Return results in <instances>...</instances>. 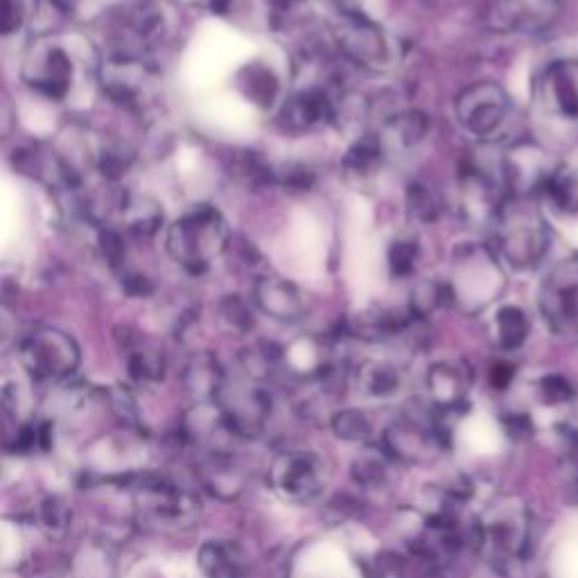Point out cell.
Listing matches in <instances>:
<instances>
[{"label": "cell", "instance_id": "6da1fadb", "mask_svg": "<svg viewBox=\"0 0 578 578\" xmlns=\"http://www.w3.org/2000/svg\"><path fill=\"white\" fill-rule=\"evenodd\" d=\"M534 518L518 497H499L472 529V540L481 556L499 571H509L529 551Z\"/></svg>", "mask_w": 578, "mask_h": 578}, {"label": "cell", "instance_id": "7a4b0ae2", "mask_svg": "<svg viewBox=\"0 0 578 578\" xmlns=\"http://www.w3.org/2000/svg\"><path fill=\"white\" fill-rule=\"evenodd\" d=\"M168 253L188 273L201 276L229 247V225L212 206H197L168 231Z\"/></svg>", "mask_w": 578, "mask_h": 578}, {"label": "cell", "instance_id": "3957f363", "mask_svg": "<svg viewBox=\"0 0 578 578\" xmlns=\"http://www.w3.org/2000/svg\"><path fill=\"white\" fill-rule=\"evenodd\" d=\"M446 437L441 411L434 413L425 407H411L385 427L382 446L396 464L422 466L444 452Z\"/></svg>", "mask_w": 578, "mask_h": 578}, {"label": "cell", "instance_id": "277c9868", "mask_svg": "<svg viewBox=\"0 0 578 578\" xmlns=\"http://www.w3.org/2000/svg\"><path fill=\"white\" fill-rule=\"evenodd\" d=\"M133 504L140 520L163 529L188 527L201 511L199 495L166 475L142 477L133 486Z\"/></svg>", "mask_w": 578, "mask_h": 578}, {"label": "cell", "instance_id": "5b68a950", "mask_svg": "<svg viewBox=\"0 0 578 578\" xmlns=\"http://www.w3.org/2000/svg\"><path fill=\"white\" fill-rule=\"evenodd\" d=\"M446 285L450 301H457L466 312L484 310L504 289V271L497 253L484 245L459 247L452 280Z\"/></svg>", "mask_w": 578, "mask_h": 578}, {"label": "cell", "instance_id": "8992f818", "mask_svg": "<svg viewBox=\"0 0 578 578\" xmlns=\"http://www.w3.org/2000/svg\"><path fill=\"white\" fill-rule=\"evenodd\" d=\"M330 481V466L319 450L297 448L278 455L269 468L271 490L289 504L317 501Z\"/></svg>", "mask_w": 578, "mask_h": 578}, {"label": "cell", "instance_id": "52a82bcc", "mask_svg": "<svg viewBox=\"0 0 578 578\" xmlns=\"http://www.w3.org/2000/svg\"><path fill=\"white\" fill-rule=\"evenodd\" d=\"M335 48L355 66L387 70L393 63V43L387 32L355 10H341L332 23Z\"/></svg>", "mask_w": 578, "mask_h": 578}, {"label": "cell", "instance_id": "ba28073f", "mask_svg": "<svg viewBox=\"0 0 578 578\" xmlns=\"http://www.w3.org/2000/svg\"><path fill=\"white\" fill-rule=\"evenodd\" d=\"M497 258L516 269H531L549 251V229L536 212L501 208L497 217Z\"/></svg>", "mask_w": 578, "mask_h": 578}, {"label": "cell", "instance_id": "9c48e42d", "mask_svg": "<svg viewBox=\"0 0 578 578\" xmlns=\"http://www.w3.org/2000/svg\"><path fill=\"white\" fill-rule=\"evenodd\" d=\"M21 365L39 382L68 380L80 367V348L57 328H39L21 341Z\"/></svg>", "mask_w": 578, "mask_h": 578}, {"label": "cell", "instance_id": "30bf717a", "mask_svg": "<svg viewBox=\"0 0 578 578\" xmlns=\"http://www.w3.org/2000/svg\"><path fill=\"white\" fill-rule=\"evenodd\" d=\"M459 124L479 140L495 138L511 116V100L497 82H475L457 98Z\"/></svg>", "mask_w": 578, "mask_h": 578}, {"label": "cell", "instance_id": "8fae6325", "mask_svg": "<svg viewBox=\"0 0 578 578\" xmlns=\"http://www.w3.org/2000/svg\"><path fill=\"white\" fill-rule=\"evenodd\" d=\"M534 98L547 120L578 127V59L551 61L536 80Z\"/></svg>", "mask_w": 578, "mask_h": 578}, {"label": "cell", "instance_id": "7c38bea8", "mask_svg": "<svg viewBox=\"0 0 578 578\" xmlns=\"http://www.w3.org/2000/svg\"><path fill=\"white\" fill-rule=\"evenodd\" d=\"M540 312L560 337L578 335V260L560 262L540 287Z\"/></svg>", "mask_w": 578, "mask_h": 578}, {"label": "cell", "instance_id": "4fadbf2b", "mask_svg": "<svg viewBox=\"0 0 578 578\" xmlns=\"http://www.w3.org/2000/svg\"><path fill=\"white\" fill-rule=\"evenodd\" d=\"M558 168L534 140H520L501 159V188L518 199L542 192Z\"/></svg>", "mask_w": 578, "mask_h": 578}, {"label": "cell", "instance_id": "5bb4252c", "mask_svg": "<svg viewBox=\"0 0 578 578\" xmlns=\"http://www.w3.org/2000/svg\"><path fill=\"white\" fill-rule=\"evenodd\" d=\"M560 0H490L484 21L495 32H536L554 23Z\"/></svg>", "mask_w": 578, "mask_h": 578}, {"label": "cell", "instance_id": "9a60e30c", "mask_svg": "<svg viewBox=\"0 0 578 578\" xmlns=\"http://www.w3.org/2000/svg\"><path fill=\"white\" fill-rule=\"evenodd\" d=\"M150 70L140 61V57H127V54H111L100 72V84L107 93V98L124 107L129 111H136L142 107L144 89H148Z\"/></svg>", "mask_w": 578, "mask_h": 578}, {"label": "cell", "instance_id": "2e32d148", "mask_svg": "<svg viewBox=\"0 0 578 578\" xmlns=\"http://www.w3.org/2000/svg\"><path fill=\"white\" fill-rule=\"evenodd\" d=\"M332 118V93L319 87H301L278 111V127L289 136L310 133Z\"/></svg>", "mask_w": 578, "mask_h": 578}, {"label": "cell", "instance_id": "e0dca14e", "mask_svg": "<svg viewBox=\"0 0 578 578\" xmlns=\"http://www.w3.org/2000/svg\"><path fill=\"white\" fill-rule=\"evenodd\" d=\"M470 385H472L470 367L461 359L434 361L425 376L427 396L434 409L441 413L457 411L466 402Z\"/></svg>", "mask_w": 578, "mask_h": 578}, {"label": "cell", "instance_id": "ac0fdd59", "mask_svg": "<svg viewBox=\"0 0 578 578\" xmlns=\"http://www.w3.org/2000/svg\"><path fill=\"white\" fill-rule=\"evenodd\" d=\"M459 195H461V212L472 222H497L504 208V190L501 183L495 181L481 168H464L459 175Z\"/></svg>", "mask_w": 578, "mask_h": 578}, {"label": "cell", "instance_id": "d6986e66", "mask_svg": "<svg viewBox=\"0 0 578 578\" xmlns=\"http://www.w3.org/2000/svg\"><path fill=\"white\" fill-rule=\"evenodd\" d=\"M253 297H256V306L267 317L282 321V323L299 321L308 310L303 289L297 282L287 280V278H278V276L260 278L256 282Z\"/></svg>", "mask_w": 578, "mask_h": 578}, {"label": "cell", "instance_id": "ffe728a7", "mask_svg": "<svg viewBox=\"0 0 578 578\" xmlns=\"http://www.w3.org/2000/svg\"><path fill=\"white\" fill-rule=\"evenodd\" d=\"M201 484L217 499H236L247 486L245 466L238 461L236 452H203L199 461Z\"/></svg>", "mask_w": 578, "mask_h": 578}, {"label": "cell", "instance_id": "44dd1931", "mask_svg": "<svg viewBox=\"0 0 578 578\" xmlns=\"http://www.w3.org/2000/svg\"><path fill=\"white\" fill-rule=\"evenodd\" d=\"M181 382L195 402H217L227 385V371L212 352L199 350L186 361Z\"/></svg>", "mask_w": 578, "mask_h": 578}, {"label": "cell", "instance_id": "7402d4cb", "mask_svg": "<svg viewBox=\"0 0 578 578\" xmlns=\"http://www.w3.org/2000/svg\"><path fill=\"white\" fill-rule=\"evenodd\" d=\"M352 385L361 398L373 402H387L400 396L405 387V376L400 367L389 359H367L355 369Z\"/></svg>", "mask_w": 578, "mask_h": 578}, {"label": "cell", "instance_id": "603a6c76", "mask_svg": "<svg viewBox=\"0 0 578 578\" xmlns=\"http://www.w3.org/2000/svg\"><path fill=\"white\" fill-rule=\"evenodd\" d=\"M197 567L203 578H249V556L233 540H206L197 551Z\"/></svg>", "mask_w": 578, "mask_h": 578}, {"label": "cell", "instance_id": "cb8c5ba5", "mask_svg": "<svg viewBox=\"0 0 578 578\" xmlns=\"http://www.w3.org/2000/svg\"><path fill=\"white\" fill-rule=\"evenodd\" d=\"M122 227L136 238H152L163 227V208L152 199L133 192H120L116 197Z\"/></svg>", "mask_w": 578, "mask_h": 578}, {"label": "cell", "instance_id": "d4e9b609", "mask_svg": "<svg viewBox=\"0 0 578 578\" xmlns=\"http://www.w3.org/2000/svg\"><path fill=\"white\" fill-rule=\"evenodd\" d=\"M72 76L76 68L63 48H50L43 52L37 76L30 80V84L50 100H63L70 93Z\"/></svg>", "mask_w": 578, "mask_h": 578}, {"label": "cell", "instance_id": "484cf974", "mask_svg": "<svg viewBox=\"0 0 578 578\" xmlns=\"http://www.w3.org/2000/svg\"><path fill=\"white\" fill-rule=\"evenodd\" d=\"M396 466L385 448H365L352 459L350 477L359 488L378 492L393 486Z\"/></svg>", "mask_w": 578, "mask_h": 578}, {"label": "cell", "instance_id": "4316f807", "mask_svg": "<svg viewBox=\"0 0 578 578\" xmlns=\"http://www.w3.org/2000/svg\"><path fill=\"white\" fill-rule=\"evenodd\" d=\"M429 133V116L418 109H405L393 113L385 124V136H380L382 148L396 150H413Z\"/></svg>", "mask_w": 578, "mask_h": 578}, {"label": "cell", "instance_id": "83f0119b", "mask_svg": "<svg viewBox=\"0 0 578 578\" xmlns=\"http://www.w3.org/2000/svg\"><path fill=\"white\" fill-rule=\"evenodd\" d=\"M385 157H387V152L380 142V136L361 133L359 138H355L350 142V148H348L341 166L350 179L369 181L380 172Z\"/></svg>", "mask_w": 578, "mask_h": 578}, {"label": "cell", "instance_id": "f1b7e54d", "mask_svg": "<svg viewBox=\"0 0 578 578\" xmlns=\"http://www.w3.org/2000/svg\"><path fill=\"white\" fill-rule=\"evenodd\" d=\"M369 118H371V102L367 96H361L357 91L332 93L330 124H335L339 131L348 133L355 140L365 133Z\"/></svg>", "mask_w": 578, "mask_h": 578}, {"label": "cell", "instance_id": "f546056e", "mask_svg": "<svg viewBox=\"0 0 578 578\" xmlns=\"http://www.w3.org/2000/svg\"><path fill=\"white\" fill-rule=\"evenodd\" d=\"M490 335L501 350H518L531 335L529 315L520 306H499L490 319Z\"/></svg>", "mask_w": 578, "mask_h": 578}, {"label": "cell", "instance_id": "4dcf8cb0", "mask_svg": "<svg viewBox=\"0 0 578 578\" xmlns=\"http://www.w3.org/2000/svg\"><path fill=\"white\" fill-rule=\"evenodd\" d=\"M242 369L249 380L262 385L285 367V348L276 341L262 339L242 350Z\"/></svg>", "mask_w": 578, "mask_h": 578}, {"label": "cell", "instance_id": "1f68e13d", "mask_svg": "<svg viewBox=\"0 0 578 578\" xmlns=\"http://www.w3.org/2000/svg\"><path fill=\"white\" fill-rule=\"evenodd\" d=\"M540 195L545 197L549 210L562 220H576L578 217V172L556 170Z\"/></svg>", "mask_w": 578, "mask_h": 578}, {"label": "cell", "instance_id": "d6a6232c", "mask_svg": "<svg viewBox=\"0 0 578 578\" xmlns=\"http://www.w3.org/2000/svg\"><path fill=\"white\" fill-rule=\"evenodd\" d=\"M129 357H127V371L131 380L142 385L161 382L166 376V357L161 350L150 346H138V339L127 343Z\"/></svg>", "mask_w": 578, "mask_h": 578}, {"label": "cell", "instance_id": "836d02e7", "mask_svg": "<svg viewBox=\"0 0 578 578\" xmlns=\"http://www.w3.org/2000/svg\"><path fill=\"white\" fill-rule=\"evenodd\" d=\"M407 215L418 225H434L444 212V201L439 192L422 181H413L405 190Z\"/></svg>", "mask_w": 578, "mask_h": 578}, {"label": "cell", "instance_id": "e575fe53", "mask_svg": "<svg viewBox=\"0 0 578 578\" xmlns=\"http://www.w3.org/2000/svg\"><path fill=\"white\" fill-rule=\"evenodd\" d=\"M450 301V289L446 282H439L434 278H425L418 280L411 287V297H409V315L413 319H425L431 312H437L439 308H444V303Z\"/></svg>", "mask_w": 578, "mask_h": 578}, {"label": "cell", "instance_id": "d590c367", "mask_svg": "<svg viewBox=\"0 0 578 578\" xmlns=\"http://www.w3.org/2000/svg\"><path fill=\"white\" fill-rule=\"evenodd\" d=\"M330 427L337 439L346 444H365L371 437V420L359 409H341L332 413Z\"/></svg>", "mask_w": 578, "mask_h": 578}, {"label": "cell", "instance_id": "8d00e7d4", "mask_svg": "<svg viewBox=\"0 0 578 578\" xmlns=\"http://www.w3.org/2000/svg\"><path fill=\"white\" fill-rule=\"evenodd\" d=\"M418 258H420V247L418 240L409 238V236H400L396 238L389 249H387V267L389 273L396 280H405L411 278L416 267H418Z\"/></svg>", "mask_w": 578, "mask_h": 578}, {"label": "cell", "instance_id": "74e56055", "mask_svg": "<svg viewBox=\"0 0 578 578\" xmlns=\"http://www.w3.org/2000/svg\"><path fill=\"white\" fill-rule=\"evenodd\" d=\"M217 319H220L222 328L233 332V335H249L253 330V312L249 303L242 297H225L217 306Z\"/></svg>", "mask_w": 578, "mask_h": 578}, {"label": "cell", "instance_id": "f35d334b", "mask_svg": "<svg viewBox=\"0 0 578 578\" xmlns=\"http://www.w3.org/2000/svg\"><path fill=\"white\" fill-rule=\"evenodd\" d=\"M231 170H233V177L249 188H260V186L273 183V168L258 152H240L233 159Z\"/></svg>", "mask_w": 578, "mask_h": 578}, {"label": "cell", "instance_id": "ab89813d", "mask_svg": "<svg viewBox=\"0 0 578 578\" xmlns=\"http://www.w3.org/2000/svg\"><path fill=\"white\" fill-rule=\"evenodd\" d=\"M133 159H136V155H133L129 148H124V144L109 142V144H104V148L100 150V155H98V159H96V168H98V172H100L107 181L118 183V181L131 170Z\"/></svg>", "mask_w": 578, "mask_h": 578}, {"label": "cell", "instance_id": "60d3db41", "mask_svg": "<svg viewBox=\"0 0 578 578\" xmlns=\"http://www.w3.org/2000/svg\"><path fill=\"white\" fill-rule=\"evenodd\" d=\"M37 0H0V37L17 34L34 14Z\"/></svg>", "mask_w": 578, "mask_h": 578}, {"label": "cell", "instance_id": "b9f144b4", "mask_svg": "<svg viewBox=\"0 0 578 578\" xmlns=\"http://www.w3.org/2000/svg\"><path fill=\"white\" fill-rule=\"evenodd\" d=\"M276 91H278V84L267 68H249L245 72V93L253 102L269 107V104H273Z\"/></svg>", "mask_w": 578, "mask_h": 578}, {"label": "cell", "instance_id": "7bdbcfd3", "mask_svg": "<svg viewBox=\"0 0 578 578\" xmlns=\"http://www.w3.org/2000/svg\"><path fill=\"white\" fill-rule=\"evenodd\" d=\"M538 396H540L542 405L560 407V405H567V402L574 400V387H571V382L565 376L551 373V376L540 378Z\"/></svg>", "mask_w": 578, "mask_h": 578}, {"label": "cell", "instance_id": "ee69618b", "mask_svg": "<svg viewBox=\"0 0 578 578\" xmlns=\"http://www.w3.org/2000/svg\"><path fill=\"white\" fill-rule=\"evenodd\" d=\"M98 249L104 258V262L113 269L120 271L124 269V260H127V245L120 231L116 229H102L100 238H98Z\"/></svg>", "mask_w": 578, "mask_h": 578}, {"label": "cell", "instance_id": "f6af8a7d", "mask_svg": "<svg viewBox=\"0 0 578 578\" xmlns=\"http://www.w3.org/2000/svg\"><path fill=\"white\" fill-rule=\"evenodd\" d=\"M68 520H70V511H68V506L61 499L52 497V499H48L43 504V509H41V522L43 525L41 527L48 534H52V536L63 534L68 529Z\"/></svg>", "mask_w": 578, "mask_h": 578}, {"label": "cell", "instance_id": "bcb514c9", "mask_svg": "<svg viewBox=\"0 0 578 578\" xmlns=\"http://www.w3.org/2000/svg\"><path fill=\"white\" fill-rule=\"evenodd\" d=\"M122 289L127 297L133 299H148L157 292V285L148 273H140V271H129L122 276Z\"/></svg>", "mask_w": 578, "mask_h": 578}, {"label": "cell", "instance_id": "7dc6e473", "mask_svg": "<svg viewBox=\"0 0 578 578\" xmlns=\"http://www.w3.org/2000/svg\"><path fill=\"white\" fill-rule=\"evenodd\" d=\"M504 429L514 441H527L536 434V427L527 413H506Z\"/></svg>", "mask_w": 578, "mask_h": 578}, {"label": "cell", "instance_id": "c3c4849f", "mask_svg": "<svg viewBox=\"0 0 578 578\" xmlns=\"http://www.w3.org/2000/svg\"><path fill=\"white\" fill-rule=\"evenodd\" d=\"M17 127V107L12 96L0 89V140H6Z\"/></svg>", "mask_w": 578, "mask_h": 578}, {"label": "cell", "instance_id": "681fc988", "mask_svg": "<svg viewBox=\"0 0 578 578\" xmlns=\"http://www.w3.org/2000/svg\"><path fill=\"white\" fill-rule=\"evenodd\" d=\"M376 576L378 578H402L405 576V560L393 551H385L376 558Z\"/></svg>", "mask_w": 578, "mask_h": 578}, {"label": "cell", "instance_id": "f907efd6", "mask_svg": "<svg viewBox=\"0 0 578 578\" xmlns=\"http://www.w3.org/2000/svg\"><path fill=\"white\" fill-rule=\"evenodd\" d=\"M490 385L495 387V389H506L509 387L511 382H514V378H516V367L511 365V361H495V365L490 367Z\"/></svg>", "mask_w": 578, "mask_h": 578}, {"label": "cell", "instance_id": "816d5d0a", "mask_svg": "<svg viewBox=\"0 0 578 578\" xmlns=\"http://www.w3.org/2000/svg\"><path fill=\"white\" fill-rule=\"evenodd\" d=\"M201 3L212 12V14H227L233 6V0H201Z\"/></svg>", "mask_w": 578, "mask_h": 578}, {"label": "cell", "instance_id": "f5cc1de1", "mask_svg": "<svg viewBox=\"0 0 578 578\" xmlns=\"http://www.w3.org/2000/svg\"><path fill=\"white\" fill-rule=\"evenodd\" d=\"M569 461H571V466L576 468V475H578V431H574L569 437Z\"/></svg>", "mask_w": 578, "mask_h": 578}, {"label": "cell", "instance_id": "db71d44e", "mask_svg": "<svg viewBox=\"0 0 578 578\" xmlns=\"http://www.w3.org/2000/svg\"><path fill=\"white\" fill-rule=\"evenodd\" d=\"M0 339H3V319H0Z\"/></svg>", "mask_w": 578, "mask_h": 578}]
</instances>
